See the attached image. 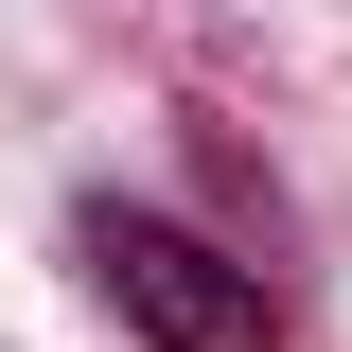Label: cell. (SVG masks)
<instances>
[{
    "label": "cell",
    "mask_w": 352,
    "mask_h": 352,
    "mask_svg": "<svg viewBox=\"0 0 352 352\" xmlns=\"http://www.w3.org/2000/svg\"><path fill=\"white\" fill-rule=\"evenodd\" d=\"M71 247H88V282H106V317H124L141 352H282L264 264H229L212 229H176V212H88Z\"/></svg>",
    "instance_id": "obj_1"
}]
</instances>
